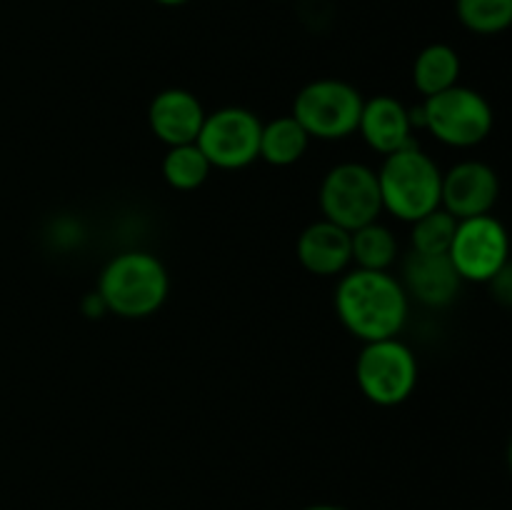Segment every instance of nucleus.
I'll return each instance as SVG.
<instances>
[{
	"label": "nucleus",
	"instance_id": "1",
	"mask_svg": "<svg viewBox=\"0 0 512 510\" xmlns=\"http://www.w3.org/2000/svg\"><path fill=\"white\" fill-rule=\"evenodd\" d=\"M410 298L390 270H345L335 288V313L363 343L398 338L408 323Z\"/></svg>",
	"mask_w": 512,
	"mask_h": 510
},
{
	"label": "nucleus",
	"instance_id": "2",
	"mask_svg": "<svg viewBox=\"0 0 512 510\" xmlns=\"http://www.w3.org/2000/svg\"><path fill=\"white\" fill-rule=\"evenodd\" d=\"M170 278L160 258L145 250H125L105 263L98 293L108 313L128 320L148 318L163 308Z\"/></svg>",
	"mask_w": 512,
	"mask_h": 510
},
{
	"label": "nucleus",
	"instance_id": "3",
	"mask_svg": "<svg viewBox=\"0 0 512 510\" xmlns=\"http://www.w3.org/2000/svg\"><path fill=\"white\" fill-rule=\"evenodd\" d=\"M378 185L383 210L405 223H415L440 208L443 173L438 163L418 145H408L398 153L385 155L378 170Z\"/></svg>",
	"mask_w": 512,
	"mask_h": 510
},
{
	"label": "nucleus",
	"instance_id": "4",
	"mask_svg": "<svg viewBox=\"0 0 512 510\" xmlns=\"http://www.w3.org/2000/svg\"><path fill=\"white\" fill-rule=\"evenodd\" d=\"M413 113L415 128H425L435 140L450 148H473L493 130V108L478 90L453 85L425 98Z\"/></svg>",
	"mask_w": 512,
	"mask_h": 510
},
{
	"label": "nucleus",
	"instance_id": "5",
	"mask_svg": "<svg viewBox=\"0 0 512 510\" xmlns=\"http://www.w3.org/2000/svg\"><path fill=\"white\" fill-rule=\"evenodd\" d=\"M365 98L340 78H318L303 85L293 100V118L315 140H343L358 133Z\"/></svg>",
	"mask_w": 512,
	"mask_h": 510
},
{
	"label": "nucleus",
	"instance_id": "6",
	"mask_svg": "<svg viewBox=\"0 0 512 510\" xmlns=\"http://www.w3.org/2000/svg\"><path fill=\"white\" fill-rule=\"evenodd\" d=\"M355 380L370 403L393 408L405 403L418 385V358L400 338L365 343L355 360Z\"/></svg>",
	"mask_w": 512,
	"mask_h": 510
},
{
	"label": "nucleus",
	"instance_id": "7",
	"mask_svg": "<svg viewBox=\"0 0 512 510\" xmlns=\"http://www.w3.org/2000/svg\"><path fill=\"white\" fill-rule=\"evenodd\" d=\"M323 218L345 230L375 223L383 213L378 173L363 163H340L325 173L320 183Z\"/></svg>",
	"mask_w": 512,
	"mask_h": 510
},
{
	"label": "nucleus",
	"instance_id": "8",
	"mask_svg": "<svg viewBox=\"0 0 512 510\" xmlns=\"http://www.w3.org/2000/svg\"><path fill=\"white\" fill-rule=\"evenodd\" d=\"M260 133L263 123L253 110L228 105L205 115L203 130L195 143L213 168L240 170L260 158Z\"/></svg>",
	"mask_w": 512,
	"mask_h": 510
},
{
	"label": "nucleus",
	"instance_id": "9",
	"mask_svg": "<svg viewBox=\"0 0 512 510\" xmlns=\"http://www.w3.org/2000/svg\"><path fill=\"white\" fill-rule=\"evenodd\" d=\"M448 258L463 280L488 283L510 260L508 230L490 213L458 220Z\"/></svg>",
	"mask_w": 512,
	"mask_h": 510
},
{
	"label": "nucleus",
	"instance_id": "10",
	"mask_svg": "<svg viewBox=\"0 0 512 510\" xmlns=\"http://www.w3.org/2000/svg\"><path fill=\"white\" fill-rule=\"evenodd\" d=\"M498 195L500 180L495 170L480 160H463L443 173L440 208L458 220L475 218V215H488L498 203Z\"/></svg>",
	"mask_w": 512,
	"mask_h": 510
},
{
	"label": "nucleus",
	"instance_id": "11",
	"mask_svg": "<svg viewBox=\"0 0 512 510\" xmlns=\"http://www.w3.org/2000/svg\"><path fill=\"white\" fill-rule=\"evenodd\" d=\"M205 108L190 90L168 88L160 90L148 108V123L155 138L165 143L168 148L173 145L195 143L205 123Z\"/></svg>",
	"mask_w": 512,
	"mask_h": 510
},
{
	"label": "nucleus",
	"instance_id": "12",
	"mask_svg": "<svg viewBox=\"0 0 512 510\" xmlns=\"http://www.w3.org/2000/svg\"><path fill=\"white\" fill-rule=\"evenodd\" d=\"M400 283L408 298H415L425 308H445L458 298L463 278L448 255H425L410 250L403 260Z\"/></svg>",
	"mask_w": 512,
	"mask_h": 510
},
{
	"label": "nucleus",
	"instance_id": "13",
	"mask_svg": "<svg viewBox=\"0 0 512 510\" xmlns=\"http://www.w3.org/2000/svg\"><path fill=\"white\" fill-rule=\"evenodd\" d=\"M413 130V113L393 95H375L363 103L358 133L383 158L415 145Z\"/></svg>",
	"mask_w": 512,
	"mask_h": 510
},
{
	"label": "nucleus",
	"instance_id": "14",
	"mask_svg": "<svg viewBox=\"0 0 512 510\" xmlns=\"http://www.w3.org/2000/svg\"><path fill=\"white\" fill-rule=\"evenodd\" d=\"M300 265L308 273L320 278L343 275L353 263V245H350V230L330 223V220H315L300 233L295 245Z\"/></svg>",
	"mask_w": 512,
	"mask_h": 510
},
{
	"label": "nucleus",
	"instance_id": "15",
	"mask_svg": "<svg viewBox=\"0 0 512 510\" xmlns=\"http://www.w3.org/2000/svg\"><path fill=\"white\" fill-rule=\"evenodd\" d=\"M460 55L458 50L445 43L425 45L413 63V83L425 98L438 95L443 90L458 85Z\"/></svg>",
	"mask_w": 512,
	"mask_h": 510
},
{
	"label": "nucleus",
	"instance_id": "16",
	"mask_svg": "<svg viewBox=\"0 0 512 510\" xmlns=\"http://www.w3.org/2000/svg\"><path fill=\"white\" fill-rule=\"evenodd\" d=\"M310 135L293 115H283L270 123H263L260 133V158L275 168H288L298 163L310 145Z\"/></svg>",
	"mask_w": 512,
	"mask_h": 510
},
{
	"label": "nucleus",
	"instance_id": "17",
	"mask_svg": "<svg viewBox=\"0 0 512 510\" xmlns=\"http://www.w3.org/2000/svg\"><path fill=\"white\" fill-rule=\"evenodd\" d=\"M350 245H353L355 268L390 270V265L398 260V238L388 225L378 223V220L353 230Z\"/></svg>",
	"mask_w": 512,
	"mask_h": 510
},
{
	"label": "nucleus",
	"instance_id": "18",
	"mask_svg": "<svg viewBox=\"0 0 512 510\" xmlns=\"http://www.w3.org/2000/svg\"><path fill=\"white\" fill-rule=\"evenodd\" d=\"M210 170L213 165L198 143L173 145L163 158V178L175 190H198L208 180Z\"/></svg>",
	"mask_w": 512,
	"mask_h": 510
},
{
	"label": "nucleus",
	"instance_id": "19",
	"mask_svg": "<svg viewBox=\"0 0 512 510\" xmlns=\"http://www.w3.org/2000/svg\"><path fill=\"white\" fill-rule=\"evenodd\" d=\"M460 25L475 35H498L512 25V0H455Z\"/></svg>",
	"mask_w": 512,
	"mask_h": 510
},
{
	"label": "nucleus",
	"instance_id": "20",
	"mask_svg": "<svg viewBox=\"0 0 512 510\" xmlns=\"http://www.w3.org/2000/svg\"><path fill=\"white\" fill-rule=\"evenodd\" d=\"M455 228H458V218H453L445 208H435L433 213L415 220L410 243H413L415 253L448 255L455 238Z\"/></svg>",
	"mask_w": 512,
	"mask_h": 510
},
{
	"label": "nucleus",
	"instance_id": "21",
	"mask_svg": "<svg viewBox=\"0 0 512 510\" xmlns=\"http://www.w3.org/2000/svg\"><path fill=\"white\" fill-rule=\"evenodd\" d=\"M488 285H490V293H493V298L498 300L500 305H508V308H512V260H508V263H505L503 268L488 280Z\"/></svg>",
	"mask_w": 512,
	"mask_h": 510
},
{
	"label": "nucleus",
	"instance_id": "22",
	"mask_svg": "<svg viewBox=\"0 0 512 510\" xmlns=\"http://www.w3.org/2000/svg\"><path fill=\"white\" fill-rule=\"evenodd\" d=\"M83 308H85V315L88 318H100V315L108 313V308H105L103 298H100V293L95 290V293H88V298L83 300Z\"/></svg>",
	"mask_w": 512,
	"mask_h": 510
},
{
	"label": "nucleus",
	"instance_id": "23",
	"mask_svg": "<svg viewBox=\"0 0 512 510\" xmlns=\"http://www.w3.org/2000/svg\"><path fill=\"white\" fill-rule=\"evenodd\" d=\"M155 3L168 5V8H175V5H185V3H188V0H155Z\"/></svg>",
	"mask_w": 512,
	"mask_h": 510
},
{
	"label": "nucleus",
	"instance_id": "24",
	"mask_svg": "<svg viewBox=\"0 0 512 510\" xmlns=\"http://www.w3.org/2000/svg\"><path fill=\"white\" fill-rule=\"evenodd\" d=\"M305 510H343V508H338V505H310V508Z\"/></svg>",
	"mask_w": 512,
	"mask_h": 510
},
{
	"label": "nucleus",
	"instance_id": "25",
	"mask_svg": "<svg viewBox=\"0 0 512 510\" xmlns=\"http://www.w3.org/2000/svg\"><path fill=\"white\" fill-rule=\"evenodd\" d=\"M508 465H510V473H512V438H510V445H508Z\"/></svg>",
	"mask_w": 512,
	"mask_h": 510
}]
</instances>
